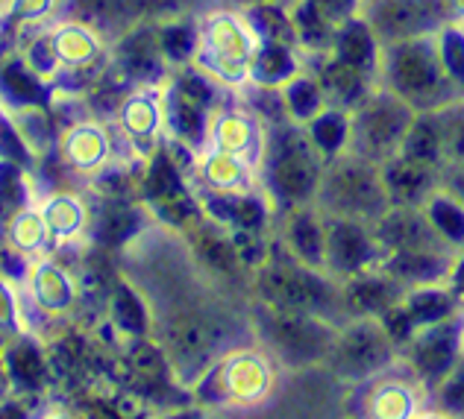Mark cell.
<instances>
[{
	"label": "cell",
	"instance_id": "1",
	"mask_svg": "<svg viewBox=\"0 0 464 419\" xmlns=\"http://www.w3.org/2000/svg\"><path fill=\"white\" fill-rule=\"evenodd\" d=\"M250 300L285 311L317 314L329 323H344V300H341V281L326 270L295 262L271 241V250L253 267L250 273Z\"/></svg>",
	"mask_w": 464,
	"mask_h": 419
},
{
	"label": "cell",
	"instance_id": "2",
	"mask_svg": "<svg viewBox=\"0 0 464 419\" xmlns=\"http://www.w3.org/2000/svg\"><path fill=\"white\" fill-rule=\"evenodd\" d=\"M279 381H283V367L259 343L250 340L227 349L191 387L206 408L259 411L271 408Z\"/></svg>",
	"mask_w": 464,
	"mask_h": 419
},
{
	"label": "cell",
	"instance_id": "3",
	"mask_svg": "<svg viewBox=\"0 0 464 419\" xmlns=\"http://www.w3.org/2000/svg\"><path fill=\"white\" fill-rule=\"evenodd\" d=\"M259 44L262 39L244 6L215 4L198 15V47L191 65L221 89L238 94L250 85V62Z\"/></svg>",
	"mask_w": 464,
	"mask_h": 419
},
{
	"label": "cell",
	"instance_id": "4",
	"mask_svg": "<svg viewBox=\"0 0 464 419\" xmlns=\"http://www.w3.org/2000/svg\"><path fill=\"white\" fill-rule=\"evenodd\" d=\"M326 158L300 123H267V144L259 165V185L276 212L314 203Z\"/></svg>",
	"mask_w": 464,
	"mask_h": 419
},
{
	"label": "cell",
	"instance_id": "5",
	"mask_svg": "<svg viewBox=\"0 0 464 419\" xmlns=\"http://www.w3.org/2000/svg\"><path fill=\"white\" fill-rule=\"evenodd\" d=\"M380 85L409 103L414 112H435L444 103L461 97V91L447 77L435 51V39L418 35V39L382 44L380 62Z\"/></svg>",
	"mask_w": 464,
	"mask_h": 419
},
{
	"label": "cell",
	"instance_id": "6",
	"mask_svg": "<svg viewBox=\"0 0 464 419\" xmlns=\"http://www.w3.org/2000/svg\"><path fill=\"white\" fill-rule=\"evenodd\" d=\"M250 335L253 343H259L283 367V373H288V369L326 364L329 347H333L335 338V323L317 314L285 311V308L250 300Z\"/></svg>",
	"mask_w": 464,
	"mask_h": 419
},
{
	"label": "cell",
	"instance_id": "7",
	"mask_svg": "<svg viewBox=\"0 0 464 419\" xmlns=\"http://www.w3.org/2000/svg\"><path fill=\"white\" fill-rule=\"evenodd\" d=\"M314 205L326 217H353L376 224L394 203H391L385 188L382 165L344 150L326 158Z\"/></svg>",
	"mask_w": 464,
	"mask_h": 419
},
{
	"label": "cell",
	"instance_id": "8",
	"mask_svg": "<svg viewBox=\"0 0 464 419\" xmlns=\"http://www.w3.org/2000/svg\"><path fill=\"white\" fill-rule=\"evenodd\" d=\"M397 367V343L391 340L380 317H347L335 326L333 347L326 355V369L347 390H356L368 381Z\"/></svg>",
	"mask_w": 464,
	"mask_h": 419
},
{
	"label": "cell",
	"instance_id": "9",
	"mask_svg": "<svg viewBox=\"0 0 464 419\" xmlns=\"http://www.w3.org/2000/svg\"><path fill=\"white\" fill-rule=\"evenodd\" d=\"M414 115L418 112L409 103H402L385 85H376L356 109H350L347 150L382 165L385 158L400 153V144L406 138Z\"/></svg>",
	"mask_w": 464,
	"mask_h": 419
},
{
	"label": "cell",
	"instance_id": "10",
	"mask_svg": "<svg viewBox=\"0 0 464 419\" xmlns=\"http://www.w3.org/2000/svg\"><path fill=\"white\" fill-rule=\"evenodd\" d=\"M350 414L368 419H414L432 416L430 390L414 376H409L400 364L388 369L380 378L368 381L356 390H350L347 399Z\"/></svg>",
	"mask_w": 464,
	"mask_h": 419
},
{
	"label": "cell",
	"instance_id": "11",
	"mask_svg": "<svg viewBox=\"0 0 464 419\" xmlns=\"http://www.w3.org/2000/svg\"><path fill=\"white\" fill-rule=\"evenodd\" d=\"M461 358V317L414 329L397 349V364L414 376L426 390H435Z\"/></svg>",
	"mask_w": 464,
	"mask_h": 419
},
{
	"label": "cell",
	"instance_id": "12",
	"mask_svg": "<svg viewBox=\"0 0 464 419\" xmlns=\"http://www.w3.org/2000/svg\"><path fill=\"white\" fill-rule=\"evenodd\" d=\"M382 246L376 229L368 220L353 217H326V252L324 270L333 279L344 281L380 264Z\"/></svg>",
	"mask_w": 464,
	"mask_h": 419
},
{
	"label": "cell",
	"instance_id": "13",
	"mask_svg": "<svg viewBox=\"0 0 464 419\" xmlns=\"http://www.w3.org/2000/svg\"><path fill=\"white\" fill-rule=\"evenodd\" d=\"M362 18L382 44L430 35L444 24L435 0H364Z\"/></svg>",
	"mask_w": 464,
	"mask_h": 419
},
{
	"label": "cell",
	"instance_id": "14",
	"mask_svg": "<svg viewBox=\"0 0 464 419\" xmlns=\"http://www.w3.org/2000/svg\"><path fill=\"white\" fill-rule=\"evenodd\" d=\"M265 144H267V123L256 115L247 103L244 106L224 103L212 115L209 138H206V147H212V150L229 153L259 170L262 156H265Z\"/></svg>",
	"mask_w": 464,
	"mask_h": 419
},
{
	"label": "cell",
	"instance_id": "15",
	"mask_svg": "<svg viewBox=\"0 0 464 419\" xmlns=\"http://www.w3.org/2000/svg\"><path fill=\"white\" fill-rule=\"evenodd\" d=\"M274 243L295 262L324 270L326 214L314 203L283 208L274 220Z\"/></svg>",
	"mask_w": 464,
	"mask_h": 419
},
{
	"label": "cell",
	"instance_id": "16",
	"mask_svg": "<svg viewBox=\"0 0 464 419\" xmlns=\"http://www.w3.org/2000/svg\"><path fill=\"white\" fill-rule=\"evenodd\" d=\"M118 129L132 150L156 153L165 144V109H162V85H136L118 109Z\"/></svg>",
	"mask_w": 464,
	"mask_h": 419
},
{
	"label": "cell",
	"instance_id": "17",
	"mask_svg": "<svg viewBox=\"0 0 464 419\" xmlns=\"http://www.w3.org/2000/svg\"><path fill=\"white\" fill-rule=\"evenodd\" d=\"M59 150H63L65 167L74 170L77 176H97L112 165L115 144H112V135L106 129V123L89 118V120L71 123L63 132Z\"/></svg>",
	"mask_w": 464,
	"mask_h": 419
},
{
	"label": "cell",
	"instance_id": "18",
	"mask_svg": "<svg viewBox=\"0 0 464 419\" xmlns=\"http://www.w3.org/2000/svg\"><path fill=\"white\" fill-rule=\"evenodd\" d=\"M373 229H376V238H380L382 255L447 246L441 238H438V232L432 229L430 220H426V214L420 212V205H391L388 212L373 224Z\"/></svg>",
	"mask_w": 464,
	"mask_h": 419
},
{
	"label": "cell",
	"instance_id": "19",
	"mask_svg": "<svg viewBox=\"0 0 464 419\" xmlns=\"http://www.w3.org/2000/svg\"><path fill=\"white\" fill-rule=\"evenodd\" d=\"M309 68L317 77V82H321V91L326 97V103L344 109V112L356 109L364 97L380 85V80L371 77L368 71L350 65V62L338 59L333 53H321V56L309 59Z\"/></svg>",
	"mask_w": 464,
	"mask_h": 419
},
{
	"label": "cell",
	"instance_id": "20",
	"mask_svg": "<svg viewBox=\"0 0 464 419\" xmlns=\"http://www.w3.org/2000/svg\"><path fill=\"white\" fill-rule=\"evenodd\" d=\"M406 297V288L391 279L385 270L371 267L341 281V300L347 317H380Z\"/></svg>",
	"mask_w": 464,
	"mask_h": 419
},
{
	"label": "cell",
	"instance_id": "21",
	"mask_svg": "<svg viewBox=\"0 0 464 419\" xmlns=\"http://www.w3.org/2000/svg\"><path fill=\"white\" fill-rule=\"evenodd\" d=\"M382 179L394 205H420L441 185V167L394 153L382 162Z\"/></svg>",
	"mask_w": 464,
	"mask_h": 419
},
{
	"label": "cell",
	"instance_id": "22",
	"mask_svg": "<svg viewBox=\"0 0 464 419\" xmlns=\"http://www.w3.org/2000/svg\"><path fill=\"white\" fill-rule=\"evenodd\" d=\"M306 53L297 44L288 42H262L250 62V85L253 89L279 91L288 80H295L300 71H306Z\"/></svg>",
	"mask_w": 464,
	"mask_h": 419
},
{
	"label": "cell",
	"instance_id": "23",
	"mask_svg": "<svg viewBox=\"0 0 464 419\" xmlns=\"http://www.w3.org/2000/svg\"><path fill=\"white\" fill-rule=\"evenodd\" d=\"M35 267L39 270H27L21 281L30 288L39 314H44V317L68 314L77 300V285H74V279H71V273H65L59 264L47 262V258H42Z\"/></svg>",
	"mask_w": 464,
	"mask_h": 419
},
{
	"label": "cell",
	"instance_id": "24",
	"mask_svg": "<svg viewBox=\"0 0 464 419\" xmlns=\"http://www.w3.org/2000/svg\"><path fill=\"white\" fill-rule=\"evenodd\" d=\"M338 59L350 62L362 71H368L371 77L380 80V62H382V42L376 39V33L371 30V24L364 21L362 15L344 21L335 30V39L329 44V51Z\"/></svg>",
	"mask_w": 464,
	"mask_h": 419
},
{
	"label": "cell",
	"instance_id": "25",
	"mask_svg": "<svg viewBox=\"0 0 464 419\" xmlns=\"http://www.w3.org/2000/svg\"><path fill=\"white\" fill-rule=\"evenodd\" d=\"M39 212L47 226V235H51V243H74L92 232L89 208H85V203L77 200L74 194H65V191L51 194L39 205Z\"/></svg>",
	"mask_w": 464,
	"mask_h": 419
},
{
	"label": "cell",
	"instance_id": "26",
	"mask_svg": "<svg viewBox=\"0 0 464 419\" xmlns=\"http://www.w3.org/2000/svg\"><path fill=\"white\" fill-rule=\"evenodd\" d=\"M402 308H406V314L411 317L414 329L441 323V319L464 317V305L459 302L456 293L450 290L447 281L409 288L406 297H402Z\"/></svg>",
	"mask_w": 464,
	"mask_h": 419
},
{
	"label": "cell",
	"instance_id": "27",
	"mask_svg": "<svg viewBox=\"0 0 464 419\" xmlns=\"http://www.w3.org/2000/svg\"><path fill=\"white\" fill-rule=\"evenodd\" d=\"M420 212L426 214V220L432 224V229L438 232L450 250H464V203L456 200L453 194L444 191L441 185L426 196L420 203Z\"/></svg>",
	"mask_w": 464,
	"mask_h": 419
},
{
	"label": "cell",
	"instance_id": "28",
	"mask_svg": "<svg viewBox=\"0 0 464 419\" xmlns=\"http://www.w3.org/2000/svg\"><path fill=\"white\" fill-rule=\"evenodd\" d=\"M279 100H283V112L291 123H300V127H306V123L326 109V97L321 91V82L312 73V68L300 71L295 80H288L283 89H279Z\"/></svg>",
	"mask_w": 464,
	"mask_h": 419
},
{
	"label": "cell",
	"instance_id": "29",
	"mask_svg": "<svg viewBox=\"0 0 464 419\" xmlns=\"http://www.w3.org/2000/svg\"><path fill=\"white\" fill-rule=\"evenodd\" d=\"M303 129H306V135L317 150H321L324 158H333L338 153H344L350 144V112L338 106H326Z\"/></svg>",
	"mask_w": 464,
	"mask_h": 419
},
{
	"label": "cell",
	"instance_id": "30",
	"mask_svg": "<svg viewBox=\"0 0 464 419\" xmlns=\"http://www.w3.org/2000/svg\"><path fill=\"white\" fill-rule=\"evenodd\" d=\"M400 153L402 156H411V158H420V162H430V165H444V156H441V129H438V120L435 112H418L411 120V127L406 132V138L400 144Z\"/></svg>",
	"mask_w": 464,
	"mask_h": 419
},
{
	"label": "cell",
	"instance_id": "31",
	"mask_svg": "<svg viewBox=\"0 0 464 419\" xmlns=\"http://www.w3.org/2000/svg\"><path fill=\"white\" fill-rule=\"evenodd\" d=\"M435 120L438 129H441L444 165H464V94L435 109Z\"/></svg>",
	"mask_w": 464,
	"mask_h": 419
},
{
	"label": "cell",
	"instance_id": "32",
	"mask_svg": "<svg viewBox=\"0 0 464 419\" xmlns=\"http://www.w3.org/2000/svg\"><path fill=\"white\" fill-rule=\"evenodd\" d=\"M432 39H435V51L447 71V77L453 80V85L464 94V27L461 24H441V27L432 33Z\"/></svg>",
	"mask_w": 464,
	"mask_h": 419
},
{
	"label": "cell",
	"instance_id": "33",
	"mask_svg": "<svg viewBox=\"0 0 464 419\" xmlns=\"http://www.w3.org/2000/svg\"><path fill=\"white\" fill-rule=\"evenodd\" d=\"M432 416H464V352L450 376L430 393Z\"/></svg>",
	"mask_w": 464,
	"mask_h": 419
},
{
	"label": "cell",
	"instance_id": "34",
	"mask_svg": "<svg viewBox=\"0 0 464 419\" xmlns=\"http://www.w3.org/2000/svg\"><path fill=\"white\" fill-rule=\"evenodd\" d=\"M303 4H309L317 12V15H321L326 24H333V27L338 30L344 21L362 15L364 0H303Z\"/></svg>",
	"mask_w": 464,
	"mask_h": 419
},
{
	"label": "cell",
	"instance_id": "35",
	"mask_svg": "<svg viewBox=\"0 0 464 419\" xmlns=\"http://www.w3.org/2000/svg\"><path fill=\"white\" fill-rule=\"evenodd\" d=\"M441 188L464 203V165H444L441 167Z\"/></svg>",
	"mask_w": 464,
	"mask_h": 419
},
{
	"label": "cell",
	"instance_id": "36",
	"mask_svg": "<svg viewBox=\"0 0 464 419\" xmlns=\"http://www.w3.org/2000/svg\"><path fill=\"white\" fill-rule=\"evenodd\" d=\"M447 285H450V290H453L456 297H459V302L464 305V250H459L456 258H453V264H450Z\"/></svg>",
	"mask_w": 464,
	"mask_h": 419
},
{
	"label": "cell",
	"instance_id": "37",
	"mask_svg": "<svg viewBox=\"0 0 464 419\" xmlns=\"http://www.w3.org/2000/svg\"><path fill=\"white\" fill-rule=\"evenodd\" d=\"M444 24H461L464 27V0H435Z\"/></svg>",
	"mask_w": 464,
	"mask_h": 419
},
{
	"label": "cell",
	"instance_id": "38",
	"mask_svg": "<svg viewBox=\"0 0 464 419\" xmlns=\"http://www.w3.org/2000/svg\"><path fill=\"white\" fill-rule=\"evenodd\" d=\"M461 352H464V317H461Z\"/></svg>",
	"mask_w": 464,
	"mask_h": 419
}]
</instances>
